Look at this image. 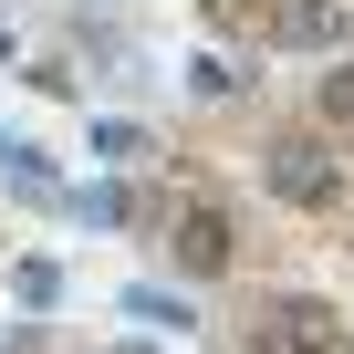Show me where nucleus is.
<instances>
[{
    "label": "nucleus",
    "instance_id": "obj_6",
    "mask_svg": "<svg viewBox=\"0 0 354 354\" xmlns=\"http://www.w3.org/2000/svg\"><path fill=\"white\" fill-rule=\"evenodd\" d=\"M219 11H250V0H219Z\"/></svg>",
    "mask_w": 354,
    "mask_h": 354
},
{
    "label": "nucleus",
    "instance_id": "obj_2",
    "mask_svg": "<svg viewBox=\"0 0 354 354\" xmlns=\"http://www.w3.org/2000/svg\"><path fill=\"white\" fill-rule=\"evenodd\" d=\"M261 177H271V188H281L292 209H333V198H344V167H333L313 136H281V146L261 156Z\"/></svg>",
    "mask_w": 354,
    "mask_h": 354
},
{
    "label": "nucleus",
    "instance_id": "obj_3",
    "mask_svg": "<svg viewBox=\"0 0 354 354\" xmlns=\"http://www.w3.org/2000/svg\"><path fill=\"white\" fill-rule=\"evenodd\" d=\"M167 250H177V271H198V281H219V271H230V219H219L209 198H188V209L167 219Z\"/></svg>",
    "mask_w": 354,
    "mask_h": 354
},
{
    "label": "nucleus",
    "instance_id": "obj_1",
    "mask_svg": "<svg viewBox=\"0 0 354 354\" xmlns=\"http://www.w3.org/2000/svg\"><path fill=\"white\" fill-rule=\"evenodd\" d=\"M250 344H261V354H344V323H333L313 292H281V302L250 323Z\"/></svg>",
    "mask_w": 354,
    "mask_h": 354
},
{
    "label": "nucleus",
    "instance_id": "obj_4",
    "mask_svg": "<svg viewBox=\"0 0 354 354\" xmlns=\"http://www.w3.org/2000/svg\"><path fill=\"white\" fill-rule=\"evenodd\" d=\"M271 32L313 53V42H333V32H344V11H333V0H281V21H271Z\"/></svg>",
    "mask_w": 354,
    "mask_h": 354
},
{
    "label": "nucleus",
    "instance_id": "obj_5",
    "mask_svg": "<svg viewBox=\"0 0 354 354\" xmlns=\"http://www.w3.org/2000/svg\"><path fill=\"white\" fill-rule=\"evenodd\" d=\"M323 115H344V125H354V63H333V73H323Z\"/></svg>",
    "mask_w": 354,
    "mask_h": 354
}]
</instances>
